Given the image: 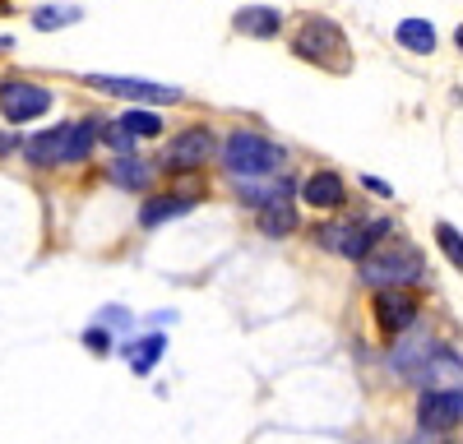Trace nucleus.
<instances>
[{
	"label": "nucleus",
	"instance_id": "f257e3e1",
	"mask_svg": "<svg viewBox=\"0 0 463 444\" xmlns=\"http://www.w3.org/2000/svg\"><path fill=\"white\" fill-rule=\"evenodd\" d=\"M102 134V121L98 116H84V121H70V125H52L43 134H33L24 143V158L37 162V167H56V162H84L93 153V143Z\"/></svg>",
	"mask_w": 463,
	"mask_h": 444
},
{
	"label": "nucleus",
	"instance_id": "f03ea898",
	"mask_svg": "<svg viewBox=\"0 0 463 444\" xmlns=\"http://www.w3.org/2000/svg\"><path fill=\"white\" fill-rule=\"evenodd\" d=\"M283 162H288L283 148L269 143L255 130H237V134H227V143H222V167L237 180H264V176H274Z\"/></svg>",
	"mask_w": 463,
	"mask_h": 444
},
{
	"label": "nucleus",
	"instance_id": "7ed1b4c3",
	"mask_svg": "<svg viewBox=\"0 0 463 444\" xmlns=\"http://www.w3.org/2000/svg\"><path fill=\"white\" fill-rule=\"evenodd\" d=\"M241 185V199L255 204V222L264 236H288L297 227V208H292V180H237Z\"/></svg>",
	"mask_w": 463,
	"mask_h": 444
},
{
	"label": "nucleus",
	"instance_id": "20e7f679",
	"mask_svg": "<svg viewBox=\"0 0 463 444\" xmlns=\"http://www.w3.org/2000/svg\"><path fill=\"white\" fill-rule=\"evenodd\" d=\"M421 269L427 264H421L417 245H408V241H390L384 250H371L362 259V278L371 287H408V282L421 278Z\"/></svg>",
	"mask_w": 463,
	"mask_h": 444
},
{
	"label": "nucleus",
	"instance_id": "39448f33",
	"mask_svg": "<svg viewBox=\"0 0 463 444\" xmlns=\"http://www.w3.org/2000/svg\"><path fill=\"white\" fill-rule=\"evenodd\" d=\"M292 51L311 65H325V69H347V37L329 19H306L292 37Z\"/></svg>",
	"mask_w": 463,
	"mask_h": 444
},
{
	"label": "nucleus",
	"instance_id": "423d86ee",
	"mask_svg": "<svg viewBox=\"0 0 463 444\" xmlns=\"http://www.w3.org/2000/svg\"><path fill=\"white\" fill-rule=\"evenodd\" d=\"M384 232H390L384 222H334V227H320V245L362 264V259L384 241Z\"/></svg>",
	"mask_w": 463,
	"mask_h": 444
},
{
	"label": "nucleus",
	"instance_id": "0eeeda50",
	"mask_svg": "<svg viewBox=\"0 0 463 444\" xmlns=\"http://www.w3.org/2000/svg\"><path fill=\"white\" fill-rule=\"evenodd\" d=\"M52 111V93L33 79H0V116L10 125H24V121H37Z\"/></svg>",
	"mask_w": 463,
	"mask_h": 444
},
{
	"label": "nucleus",
	"instance_id": "6e6552de",
	"mask_svg": "<svg viewBox=\"0 0 463 444\" xmlns=\"http://www.w3.org/2000/svg\"><path fill=\"white\" fill-rule=\"evenodd\" d=\"M84 84H93L98 93H111V97H130V102H181V88L176 84H153V79H116V74H89Z\"/></svg>",
	"mask_w": 463,
	"mask_h": 444
},
{
	"label": "nucleus",
	"instance_id": "1a4fd4ad",
	"mask_svg": "<svg viewBox=\"0 0 463 444\" xmlns=\"http://www.w3.org/2000/svg\"><path fill=\"white\" fill-rule=\"evenodd\" d=\"M417 417H421V430H454L463 421V389H427L417 402Z\"/></svg>",
	"mask_w": 463,
	"mask_h": 444
},
{
	"label": "nucleus",
	"instance_id": "9d476101",
	"mask_svg": "<svg viewBox=\"0 0 463 444\" xmlns=\"http://www.w3.org/2000/svg\"><path fill=\"white\" fill-rule=\"evenodd\" d=\"M213 158V130L209 125H190L167 143V171H195Z\"/></svg>",
	"mask_w": 463,
	"mask_h": 444
},
{
	"label": "nucleus",
	"instance_id": "9b49d317",
	"mask_svg": "<svg viewBox=\"0 0 463 444\" xmlns=\"http://www.w3.org/2000/svg\"><path fill=\"white\" fill-rule=\"evenodd\" d=\"M412 319H417V301H412V296L403 287H380V296H375V324H380V333L399 338L403 328H412Z\"/></svg>",
	"mask_w": 463,
	"mask_h": 444
},
{
	"label": "nucleus",
	"instance_id": "f8f14e48",
	"mask_svg": "<svg viewBox=\"0 0 463 444\" xmlns=\"http://www.w3.org/2000/svg\"><path fill=\"white\" fill-rule=\"evenodd\" d=\"M436 352V338L427 328H403L399 333V347H394V356H390V365L399 370V375H417L421 370V361H427Z\"/></svg>",
	"mask_w": 463,
	"mask_h": 444
},
{
	"label": "nucleus",
	"instance_id": "ddd939ff",
	"mask_svg": "<svg viewBox=\"0 0 463 444\" xmlns=\"http://www.w3.org/2000/svg\"><path fill=\"white\" fill-rule=\"evenodd\" d=\"M412 380H421L427 389H458L463 384V361L449 347H436L427 361H421V370H417Z\"/></svg>",
	"mask_w": 463,
	"mask_h": 444
},
{
	"label": "nucleus",
	"instance_id": "4468645a",
	"mask_svg": "<svg viewBox=\"0 0 463 444\" xmlns=\"http://www.w3.org/2000/svg\"><path fill=\"white\" fill-rule=\"evenodd\" d=\"M301 199L311 204V208H338V204L347 199V190H343V176H338V171H316L311 180L301 185Z\"/></svg>",
	"mask_w": 463,
	"mask_h": 444
},
{
	"label": "nucleus",
	"instance_id": "2eb2a0df",
	"mask_svg": "<svg viewBox=\"0 0 463 444\" xmlns=\"http://www.w3.org/2000/svg\"><path fill=\"white\" fill-rule=\"evenodd\" d=\"M394 37H399V47L412 51V56H431V51H436V28H431L427 19H403V23L394 28Z\"/></svg>",
	"mask_w": 463,
	"mask_h": 444
},
{
	"label": "nucleus",
	"instance_id": "dca6fc26",
	"mask_svg": "<svg viewBox=\"0 0 463 444\" xmlns=\"http://www.w3.org/2000/svg\"><path fill=\"white\" fill-rule=\"evenodd\" d=\"M237 28L250 32V37H279L283 32V14L269 10V5H255V10H241L237 14Z\"/></svg>",
	"mask_w": 463,
	"mask_h": 444
},
{
	"label": "nucleus",
	"instance_id": "f3484780",
	"mask_svg": "<svg viewBox=\"0 0 463 444\" xmlns=\"http://www.w3.org/2000/svg\"><path fill=\"white\" fill-rule=\"evenodd\" d=\"M111 180L126 185V190H144V185L153 180V167L144 158H135V153H121V158L111 162Z\"/></svg>",
	"mask_w": 463,
	"mask_h": 444
},
{
	"label": "nucleus",
	"instance_id": "a211bd4d",
	"mask_svg": "<svg viewBox=\"0 0 463 444\" xmlns=\"http://www.w3.org/2000/svg\"><path fill=\"white\" fill-rule=\"evenodd\" d=\"M163 347H167V338H163V333H148V338H139V343L130 347V370H135V375H148V370H153V361L163 356Z\"/></svg>",
	"mask_w": 463,
	"mask_h": 444
},
{
	"label": "nucleus",
	"instance_id": "6ab92c4d",
	"mask_svg": "<svg viewBox=\"0 0 463 444\" xmlns=\"http://www.w3.org/2000/svg\"><path fill=\"white\" fill-rule=\"evenodd\" d=\"M181 213H190V199H148L144 208H139V222L144 227H158V222H167V217H181Z\"/></svg>",
	"mask_w": 463,
	"mask_h": 444
},
{
	"label": "nucleus",
	"instance_id": "aec40b11",
	"mask_svg": "<svg viewBox=\"0 0 463 444\" xmlns=\"http://www.w3.org/2000/svg\"><path fill=\"white\" fill-rule=\"evenodd\" d=\"M121 125H126L130 139H153V134H163V116H158V111H144V106L126 111Z\"/></svg>",
	"mask_w": 463,
	"mask_h": 444
},
{
	"label": "nucleus",
	"instance_id": "412c9836",
	"mask_svg": "<svg viewBox=\"0 0 463 444\" xmlns=\"http://www.w3.org/2000/svg\"><path fill=\"white\" fill-rule=\"evenodd\" d=\"M65 23H80V10H74V5H43L33 14V28H43V32L65 28Z\"/></svg>",
	"mask_w": 463,
	"mask_h": 444
},
{
	"label": "nucleus",
	"instance_id": "4be33fe9",
	"mask_svg": "<svg viewBox=\"0 0 463 444\" xmlns=\"http://www.w3.org/2000/svg\"><path fill=\"white\" fill-rule=\"evenodd\" d=\"M436 241H440V250L449 254V264L463 269V236H458L454 222H436Z\"/></svg>",
	"mask_w": 463,
	"mask_h": 444
},
{
	"label": "nucleus",
	"instance_id": "5701e85b",
	"mask_svg": "<svg viewBox=\"0 0 463 444\" xmlns=\"http://www.w3.org/2000/svg\"><path fill=\"white\" fill-rule=\"evenodd\" d=\"M84 347L107 356V352H111V333H107V328H89V333H84Z\"/></svg>",
	"mask_w": 463,
	"mask_h": 444
},
{
	"label": "nucleus",
	"instance_id": "b1692460",
	"mask_svg": "<svg viewBox=\"0 0 463 444\" xmlns=\"http://www.w3.org/2000/svg\"><path fill=\"white\" fill-rule=\"evenodd\" d=\"M366 190H375V195H390V185H384L380 176H366Z\"/></svg>",
	"mask_w": 463,
	"mask_h": 444
},
{
	"label": "nucleus",
	"instance_id": "393cba45",
	"mask_svg": "<svg viewBox=\"0 0 463 444\" xmlns=\"http://www.w3.org/2000/svg\"><path fill=\"white\" fill-rule=\"evenodd\" d=\"M408 444H440V439H436V435H431V430H421V435H412V439H408Z\"/></svg>",
	"mask_w": 463,
	"mask_h": 444
},
{
	"label": "nucleus",
	"instance_id": "a878e982",
	"mask_svg": "<svg viewBox=\"0 0 463 444\" xmlns=\"http://www.w3.org/2000/svg\"><path fill=\"white\" fill-rule=\"evenodd\" d=\"M454 42H458V51H463V28H458V37H454Z\"/></svg>",
	"mask_w": 463,
	"mask_h": 444
}]
</instances>
